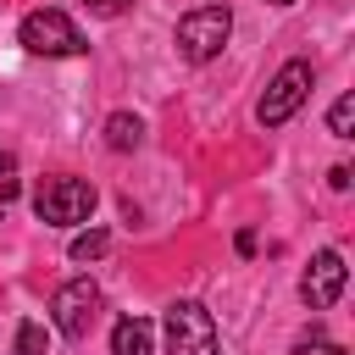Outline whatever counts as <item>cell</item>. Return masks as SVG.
Instances as JSON below:
<instances>
[{
  "mask_svg": "<svg viewBox=\"0 0 355 355\" xmlns=\"http://www.w3.org/2000/svg\"><path fill=\"white\" fill-rule=\"evenodd\" d=\"M227 33H233V11H227V6H194V11H183V17H178L172 44H178V55H183V61H194V67H200V61L222 55Z\"/></svg>",
  "mask_w": 355,
  "mask_h": 355,
  "instance_id": "cell-1",
  "label": "cell"
},
{
  "mask_svg": "<svg viewBox=\"0 0 355 355\" xmlns=\"http://www.w3.org/2000/svg\"><path fill=\"white\" fill-rule=\"evenodd\" d=\"M311 83H316V72H311V61H305V55L283 61V67L272 72V83H266L261 105H255V122H261V128H283V122L311 100Z\"/></svg>",
  "mask_w": 355,
  "mask_h": 355,
  "instance_id": "cell-2",
  "label": "cell"
},
{
  "mask_svg": "<svg viewBox=\"0 0 355 355\" xmlns=\"http://www.w3.org/2000/svg\"><path fill=\"white\" fill-rule=\"evenodd\" d=\"M17 39H22L28 55H83V50H89V39L78 33V22H72L67 11H55V6L28 11L22 28H17Z\"/></svg>",
  "mask_w": 355,
  "mask_h": 355,
  "instance_id": "cell-3",
  "label": "cell"
},
{
  "mask_svg": "<svg viewBox=\"0 0 355 355\" xmlns=\"http://www.w3.org/2000/svg\"><path fill=\"white\" fill-rule=\"evenodd\" d=\"M94 200H100L94 183H83V178H50L33 194V211H39L44 227H78V222L94 216Z\"/></svg>",
  "mask_w": 355,
  "mask_h": 355,
  "instance_id": "cell-4",
  "label": "cell"
},
{
  "mask_svg": "<svg viewBox=\"0 0 355 355\" xmlns=\"http://www.w3.org/2000/svg\"><path fill=\"white\" fill-rule=\"evenodd\" d=\"M166 349L172 355H216V322L200 300H172L166 305Z\"/></svg>",
  "mask_w": 355,
  "mask_h": 355,
  "instance_id": "cell-5",
  "label": "cell"
},
{
  "mask_svg": "<svg viewBox=\"0 0 355 355\" xmlns=\"http://www.w3.org/2000/svg\"><path fill=\"white\" fill-rule=\"evenodd\" d=\"M50 316H55V333L61 338H89L94 316H100V283L94 277H67L50 300Z\"/></svg>",
  "mask_w": 355,
  "mask_h": 355,
  "instance_id": "cell-6",
  "label": "cell"
},
{
  "mask_svg": "<svg viewBox=\"0 0 355 355\" xmlns=\"http://www.w3.org/2000/svg\"><path fill=\"white\" fill-rule=\"evenodd\" d=\"M344 283H349L344 255H338V250H316V255H311V266L300 272V300H305L311 311H333V305H338V294H344Z\"/></svg>",
  "mask_w": 355,
  "mask_h": 355,
  "instance_id": "cell-7",
  "label": "cell"
},
{
  "mask_svg": "<svg viewBox=\"0 0 355 355\" xmlns=\"http://www.w3.org/2000/svg\"><path fill=\"white\" fill-rule=\"evenodd\" d=\"M111 355H155V327L144 316H122L111 327Z\"/></svg>",
  "mask_w": 355,
  "mask_h": 355,
  "instance_id": "cell-8",
  "label": "cell"
},
{
  "mask_svg": "<svg viewBox=\"0 0 355 355\" xmlns=\"http://www.w3.org/2000/svg\"><path fill=\"white\" fill-rule=\"evenodd\" d=\"M139 139H144V122H139L133 111H111V116H105V144H111L116 155L139 150Z\"/></svg>",
  "mask_w": 355,
  "mask_h": 355,
  "instance_id": "cell-9",
  "label": "cell"
},
{
  "mask_svg": "<svg viewBox=\"0 0 355 355\" xmlns=\"http://www.w3.org/2000/svg\"><path fill=\"white\" fill-rule=\"evenodd\" d=\"M105 250H111V233H105V227H89V233H78V239L67 244V255H72L78 266H83V261H100Z\"/></svg>",
  "mask_w": 355,
  "mask_h": 355,
  "instance_id": "cell-10",
  "label": "cell"
},
{
  "mask_svg": "<svg viewBox=\"0 0 355 355\" xmlns=\"http://www.w3.org/2000/svg\"><path fill=\"white\" fill-rule=\"evenodd\" d=\"M11 355H50V333H44V322H17Z\"/></svg>",
  "mask_w": 355,
  "mask_h": 355,
  "instance_id": "cell-11",
  "label": "cell"
},
{
  "mask_svg": "<svg viewBox=\"0 0 355 355\" xmlns=\"http://www.w3.org/2000/svg\"><path fill=\"white\" fill-rule=\"evenodd\" d=\"M327 133H333V139H355V94H338V100H333Z\"/></svg>",
  "mask_w": 355,
  "mask_h": 355,
  "instance_id": "cell-12",
  "label": "cell"
},
{
  "mask_svg": "<svg viewBox=\"0 0 355 355\" xmlns=\"http://www.w3.org/2000/svg\"><path fill=\"white\" fill-rule=\"evenodd\" d=\"M288 355H349V349H344V344H333L327 333H316V327H311V333H305V338H300Z\"/></svg>",
  "mask_w": 355,
  "mask_h": 355,
  "instance_id": "cell-13",
  "label": "cell"
},
{
  "mask_svg": "<svg viewBox=\"0 0 355 355\" xmlns=\"http://www.w3.org/2000/svg\"><path fill=\"white\" fill-rule=\"evenodd\" d=\"M6 200H17V155L11 150H0V205Z\"/></svg>",
  "mask_w": 355,
  "mask_h": 355,
  "instance_id": "cell-14",
  "label": "cell"
},
{
  "mask_svg": "<svg viewBox=\"0 0 355 355\" xmlns=\"http://www.w3.org/2000/svg\"><path fill=\"white\" fill-rule=\"evenodd\" d=\"M83 6H89L94 17H122V11H128V0H83Z\"/></svg>",
  "mask_w": 355,
  "mask_h": 355,
  "instance_id": "cell-15",
  "label": "cell"
},
{
  "mask_svg": "<svg viewBox=\"0 0 355 355\" xmlns=\"http://www.w3.org/2000/svg\"><path fill=\"white\" fill-rule=\"evenodd\" d=\"M349 178H355V172H349V166H344V161H338V166H333V172H327V189H338V194H344V189H349Z\"/></svg>",
  "mask_w": 355,
  "mask_h": 355,
  "instance_id": "cell-16",
  "label": "cell"
},
{
  "mask_svg": "<svg viewBox=\"0 0 355 355\" xmlns=\"http://www.w3.org/2000/svg\"><path fill=\"white\" fill-rule=\"evenodd\" d=\"M266 6H294V0H266Z\"/></svg>",
  "mask_w": 355,
  "mask_h": 355,
  "instance_id": "cell-17",
  "label": "cell"
}]
</instances>
